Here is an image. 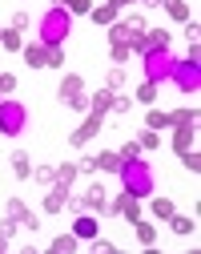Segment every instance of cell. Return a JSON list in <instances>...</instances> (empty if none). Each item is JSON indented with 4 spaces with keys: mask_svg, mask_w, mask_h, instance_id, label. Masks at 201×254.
<instances>
[{
    "mask_svg": "<svg viewBox=\"0 0 201 254\" xmlns=\"http://www.w3.org/2000/svg\"><path fill=\"white\" fill-rule=\"evenodd\" d=\"M121 190H129L133 198H153L157 190V178H153V166L145 162V157H129V162H121Z\"/></svg>",
    "mask_w": 201,
    "mask_h": 254,
    "instance_id": "obj_1",
    "label": "cell"
},
{
    "mask_svg": "<svg viewBox=\"0 0 201 254\" xmlns=\"http://www.w3.org/2000/svg\"><path fill=\"white\" fill-rule=\"evenodd\" d=\"M69 28H73V16L64 12L60 4H52L41 16V45H60L64 37H69Z\"/></svg>",
    "mask_w": 201,
    "mask_h": 254,
    "instance_id": "obj_2",
    "label": "cell"
},
{
    "mask_svg": "<svg viewBox=\"0 0 201 254\" xmlns=\"http://www.w3.org/2000/svg\"><path fill=\"white\" fill-rule=\"evenodd\" d=\"M141 65H145V81L161 85V81H169L173 57H169V49H145V53H141Z\"/></svg>",
    "mask_w": 201,
    "mask_h": 254,
    "instance_id": "obj_3",
    "label": "cell"
},
{
    "mask_svg": "<svg viewBox=\"0 0 201 254\" xmlns=\"http://www.w3.org/2000/svg\"><path fill=\"white\" fill-rule=\"evenodd\" d=\"M56 97L69 105V109H77V113H89V93H85V77H77V73H69V77H60V93Z\"/></svg>",
    "mask_w": 201,
    "mask_h": 254,
    "instance_id": "obj_4",
    "label": "cell"
},
{
    "mask_svg": "<svg viewBox=\"0 0 201 254\" xmlns=\"http://www.w3.org/2000/svg\"><path fill=\"white\" fill-rule=\"evenodd\" d=\"M169 81L181 89V93H197L201 89V61H173V69H169Z\"/></svg>",
    "mask_w": 201,
    "mask_h": 254,
    "instance_id": "obj_5",
    "label": "cell"
},
{
    "mask_svg": "<svg viewBox=\"0 0 201 254\" xmlns=\"http://www.w3.org/2000/svg\"><path fill=\"white\" fill-rule=\"evenodd\" d=\"M24 125H28V109L20 101H0V133L16 137V133H24Z\"/></svg>",
    "mask_w": 201,
    "mask_h": 254,
    "instance_id": "obj_6",
    "label": "cell"
},
{
    "mask_svg": "<svg viewBox=\"0 0 201 254\" xmlns=\"http://www.w3.org/2000/svg\"><path fill=\"white\" fill-rule=\"evenodd\" d=\"M4 214H8L12 222H16V230H28V234H32V230L41 226V222H37V214H32V210H28V206H24L20 198H8V206H4Z\"/></svg>",
    "mask_w": 201,
    "mask_h": 254,
    "instance_id": "obj_7",
    "label": "cell"
},
{
    "mask_svg": "<svg viewBox=\"0 0 201 254\" xmlns=\"http://www.w3.org/2000/svg\"><path fill=\"white\" fill-rule=\"evenodd\" d=\"M105 214H121V218H129V222H137V218H141V198H133L129 190H121V194L109 202Z\"/></svg>",
    "mask_w": 201,
    "mask_h": 254,
    "instance_id": "obj_8",
    "label": "cell"
},
{
    "mask_svg": "<svg viewBox=\"0 0 201 254\" xmlns=\"http://www.w3.org/2000/svg\"><path fill=\"white\" fill-rule=\"evenodd\" d=\"M81 210H89V214H105V210H109V194H105V186L89 182V190L81 194Z\"/></svg>",
    "mask_w": 201,
    "mask_h": 254,
    "instance_id": "obj_9",
    "label": "cell"
},
{
    "mask_svg": "<svg viewBox=\"0 0 201 254\" xmlns=\"http://www.w3.org/2000/svg\"><path fill=\"white\" fill-rule=\"evenodd\" d=\"M97 133H100V113H89V117H85V121L77 125V129L69 133V141H73V145L81 149V145H89V141H93Z\"/></svg>",
    "mask_w": 201,
    "mask_h": 254,
    "instance_id": "obj_10",
    "label": "cell"
},
{
    "mask_svg": "<svg viewBox=\"0 0 201 254\" xmlns=\"http://www.w3.org/2000/svg\"><path fill=\"white\" fill-rule=\"evenodd\" d=\"M69 202H73V198H69V186L52 182V186H49V194H45V214H60Z\"/></svg>",
    "mask_w": 201,
    "mask_h": 254,
    "instance_id": "obj_11",
    "label": "cell"
},
{
    "mask_svg": "<svg viewBox=\"0 0 201 254\" xmlns=\"http://www.w3.org/2000/svg\"><path fill=\"white\" fill-rule=\"evenodd\" d=\"M73 234H77L81 242H93V238L100 234V226H97V214L81 210V214H77V222H73Z\"/></svg>",
    "mask_w": 201,
    "mask_h": 254,
    "instance_id": "obj_12",
    "label": "cell"
},
{
    "mask_svg": "<svg viewBox=\"0 0 201 254\" xmlns=\"http://www.w3.org/2000/svg\"><path fill=\"white\" fill-rule=\"evenodd\" d=\"M20 53H24V61H28V69H45V65H49V45H41V41L24 45Z\"/></svg>",
    "mask_w": 201,
    "mask_h": 254,
    "instance_id": "obj_13",
    "label": "cell"
},
{
    "mask_svg": "<svg viewBox=\"0 0 201 254\" xmlns=\"http://www.w3.org/2000/svg\"><path fill=\"white\" fill-rule=\"evenodd\" d=\"M113 97H117V93L105 85V89H97L93 93V97H89V113H100V117H105L109 109H113Z\"/></svg>",
    "mask_w": 201,
    "mask_h": 254,
    "instance_id": "obj_14",
    "label": "cell"
},
{
    "mask_svg": "<svg viewBox=\"0 0 201 254\" xmlns=\"http://www.w3.org/2000/svg\"><path fill=\"white\" fill-rule=\"evenodd\" d=\"M77 246H81V238H77V234L69 230V234H56V238H52V246H49V254H73Z\"/></svg>",
    "mask_w": 201,
    "mask_h": 254,
    "instance_id": "obj_15",
    "label": "cell"
},
{
    "mask_svg": "<svg viewBox=\"0 0 201 254\" xmlns=\"http://www.w3.org/2000/svg\"><path fill=\"white\" fill-rule=\"evenodd\" d=\"M12 174H16L20 182H28V178H32V162H28V153H24V149H16V153H12Z\"/></svg>",
    "mask_w": 201,
    "mask_h": 254,
    "instance_id": "obj_16",
    "label": "cell"
},
{
    "mask_svg": "<svg viewBox=\"0 0 201 254\" xmlns=\"http://www.w3.org/2000/svg\"><path fill=\"white\" fill-rule=\"evenodd\" d=\"M97 170H105V174H117V170H121V153H117V149H105V153H97Z\"/></svg>",
    "mask_w": 201,
    "mask_h": 254,
    "instance_id": "obj_17",
    "label": "cell"
},
{
    "mask_svg": "<svg viewBox=\"0 0 201 254\" xmlns=\"http://www.w3.org/2000/svg\"><path fill=\"white\" fill-rule=\"evenodd\" d=\"M133 230H137V238H141V246H153L157 242V222H133Z\"/></svg>",
    "mask_w": 201,
    "mask_h": 254,
    "instance_id": "obj_18",
    "label": "cell"
},
{
    "mask_svg": "<svg viewBox=\"0 0 201 254\" xmlns=\"http://www.w3.org/2000/svg\"><path fill=\"white\" fill-rule=\"evenodd\" d=\"M169 125H197V109L193 105H177L169 113Z\"/></svg>",
    "mask_w": 201,
    "mask_h": 254,
    "instance_id": "obj_19",
    "label": "cell"
},
{
    "mask_svg": "<svg viewBox=\"0 0 201 254\" xmlns=\"http://www.w3.org/2000/svg\"><path fill=\"white\" fill-rule=\"evenodd\" d=\"M169 230H173V234H181V238H185V234H193V230H197V222H193V218H185V214H177V210H173V218H169Z\"/></svg>",
    "mask_w": 201,
    "mask_h": 254,
    "instance_id": "obj_20",
    "label": "cell"
},
{
    "mask_svg": "<svg viewBox=\"0 0 201 254\" xmlns=\"http://www.w3.org/2000/svg\"><path fill=\"white\" fill-rule=\"evenodd\" d=\"M0 49H4V53H20L24 49V37L16 33V28H4V33H0Z\"/></svg>",
    "mask_w": 201,
    "mask_h": 254,
    "instance_id": "obj_21",
    "label": "cell"
},
{
    "mask_svg": "<svg viewBox=\"0 0 201 254\" xmlns=\"http://www.w3.org/2000/svg\"><path fill=\"white\" fill-rule=\"evenodd\" d=\"M173 149H177V153L193 149V125H177V133H173Z\"/></svg>",
    "mask_w": 201,
    "mask_h": 254,
    "instance_id": "obj_22",
    "label": "cell"
},
{
    "mask_svg": "<svg viewBox=\"0 0 201 254\" xmlns=\"http://www.w3.org/2000/svg\"><path fill=\"white\" fill-rule=\"evenodd\" d=\"M161 8H165V12H169L173 20H181V24L189 20V4H185V0H161Z\"/></svg>",
    "mask_w": 201,
    "mask_h": 254,
    "instance_id": "obj_23",
    "label": "cell"
},
{
    "mask_svg": "<svg viewBox=\"0 0 201 254\" xmlns=\"http://www.w3.org/2000/svg\"><path fill=\"white\" fill-rule=\"evenodd\" d=\"M169 41H173V37L165 33V28H145V45H149V49H169Z\"/></svg>",
    "mask_w": 201,
    "mask_h": 254,
    "instance_id": "obj_24",
    "label": "cell"
},
{
    "mask_svg": "<svg viewBox=\"0 0 201 254\" xmlns=\"http://www.w3.org/2000/svg\"><path fill=\"white\" fill-rule=\"evenodd\" d=\"M93 24H100V28L117 24V8H113V4H100V8H93Z\"/></svg>",
    "mask_w": 201,
    "mask_h": 254,
    "instance_id": "obj_25",
    "label": "cell"
},
{
    "mask_svg": "<svg viewBox=\"0 0 201 254\" xmlns=\"http://www.w3.org/2000/svg\"><path fill=\"white\" fill-rule=\"evenodd\" d=\"M153 202V222H169L173 218V202L169 198H149Z\"/></svg>",
    "mask_w": 201,
    "mask_h": 254,
    "instance_id": "obj_26",
    "label": "cell"
},
{
    "mask_svg": "<svg viewBox=\"0 0 201 254\" xmlns=\"http://www.w3.org/2000/svg\"><path fill=\"white\" fill-rule=\"evenodd\" d=\"M77 174H81V170H77V162H60V166H56V182H60V186H73V182H77Z\"/></svg>",
    "mask_w": 201,
    "mask_h": 254,
    "instance_id": "obj_27",
    "label": "cell"
},
{
    "mask_svg": "<svg viewBox=\"0 0 201 254\" xmlns=\"http://www.w3.org/2000/svg\"><path fill=\"white\" fill-rule=\"evenodd\" d=\"M56 4H64V12H69V16H85V12H93V0H56Z\"/></svg>",
    "mask_w": 201,
    "mask_h": 254,
    "instance_id": "obj_28",
    "label": "cell"
},
{
    "mask_svg": "<svg viewBox=\"0 0 201 254\" xmlns=\"http://www.w3.org/2000/svg\"><path fill=\"white\" fill-rule=\"evenodd\" d=\"M145 129H169V113H161V109H149V117H145Z\"/></svg>",
    "mask_w": 201,
    "mask_h": 254,
    "instance_id": "obj_29",
    "label": "cell"
},
{
    "mask_svg": "<svg viewBox=\"0 0 201 254\" xmlns=\"http://www.w3.org/2000/svg\"><path fill=\"white\" fill-rule=\"evenodd\" d=\"M109 57H113V65H125L129 61V45L125 41H109Z\"/></svg>",
    "mask_w": 201,
    "mask_h": 254,
    "instance_id": "obj_30",
    "label": "cell"
},
{
    "mask_svg": "<svg viewBox=\"0 0 201 254\" xmlns=\"http://www.w3.org/2000/svg\"><path fill=\"white\" fill-rule=\"evenodd\" d=\"M137 145H141V153H145V149H157V145H161V133H157V129H145V133L137 137Z\"/></svg>",
    "mask_w": 201,
    "mask_h": 254,
    "instance_id": "obj_31",
    "label": "cell"
},
{
    "mask_svg": "<svg viewBox=\"0 0 201 254\" xmlns=\"http://www.w3.org/2000/svg\"><path fill=\"white\" fill-rule=\"evenodd\" d=\"M181 162H185L189 174H201V153H197V149H185V153H181Z\"/></svg>",
    "mask_w": 201,
    "mask_h": 254,
    "instance_id": "obj_32",
    "label": "cell"
},
{
    "mask_svg": "<svg viewBox=\"0 0 201 254\" xmlns=\"http://www.w3.org/2000/svg\"><path fill=\"white\" fill-rule=\"evenodd\" d=\"M45 69H64V49L60 45H49V65Z\"/></svg>",
    "mask_w": 201,
    "mask_h": 254,
    "instance_id": "obj_33",
    "label": "cell"
},
{
    "mask_svg": "<svg viewBox=\"0 0 201 254\" xmlns=\"http://www.w3.org/2000/svg\"><path fill=\"white\" fill-rule=\"evenodd\" d=\"M32 178L45 182V186H52V182H56V170H52V166H32Z\"/></svg>",
    "mask_w": 201,
    "mask_h": 254,
    "instance_id": "obj_34",
    "label": "cell"
},
{
    "mask_svg": "<svg viewBox=\"0 0 201 254\" xmlns=\"http://www.w3.org/2000/svg\"><path fill=\"white\" fill-rule=\"evenodd\" d=\"M109 89H113V93L125 89V65H113V69H109Z\"/></svg>",
    "mask_w": 201,
    "mask_h": 254,
    "instance_id": "obj_35",
    "label": "cell"
},
{
    "mask_svg": "<svg viewBox=\"0 0 201 254\" xmlns=\"http://www.w3.org/2000/svg\"><path fill=\"white\" fill-rule=\"evenodd\" d=\"M117 153H121V162H129V157H141V145H137V141H125Z\"/></svg>",
    "mask_w": 201,
    "mask_h": 254,
    "instance_id": "obj_36",
    "label": "cell"
},
{
    "mask_svg": "<svg viewBox=\"0 0 201 254\" xmlns=\"http://www.w3.org/2000/svg\"><path fill=\"white\" fill-rule=\"evenodd\" d=\"M137 101H157V85H153V81H145V85L137 89Z\"/></svg>",
    "mask_w": 201,
    "mask_h": 254,
    "instance_id": "obj_37",
    "label": "cell"
},
{
    "mask_svg": "<svg viewBox=\"0 0 201 254\" xmlns=\"http://www.w3.org/2000/svg\"><path fill=\"white\" fill-rule=\"evenodd\" d=\"M129 109H133V101H129V97H113V113H117V117H125Z\"/></svg>",
    "mask_w": 201,
    "mask_h": 254,
    "instance_id": "obj_38",
    "label": "cell"
},
{
    "mask_svg": "<svg viewBox=\"0 0 201 254\" xmlns=\"http://www.w3.org/2000/svg\"><path fill=\"white\" fill-rule=\"evenodd\" d=\"M16 89V77L12 73H0V93H12Z\"/></svg>",
    "mask_w": 201,
    "mask_h": 254,
    "instance_id": "obj_39",
    "label": "cell"
},
{
    "mask_svg": "<svg viewBox=\"0 0 201 254\" xmlns=\"http://www.w3.org/2000/svg\"><path fill=\"white\" fill-rule=\"evenodd\" d=\"M8 28H16V33H24V28H28V12H16V16H12V24H8Z\"/></svg>",
    "mask_w": 201,
    "mask_h": 254,
    "instance_id": "obj_40",
    "label": "cell"
},
{
    "mask_svg": "<svg viewBox=\"0 0 201 254\" xmlns=\"http://www.w3.org/2000/svg\"><path fill=\"white\" fill-rule=\"evenodd\" d=\"M0 234H4V238L12 242V234H16V222H12V218H4V222H0Z\"/></svg>",
    "mask_w": 201,
    "mask_h": 254,
    "instance_id": "obj_41",
    "label": "cell"
},
{
    "mask_svg": "<svg viewBox=\"0 0 201 254\" xmlns=\"http://www.w3.org/2000/svg\"><path fill=\"white\" fill-rule=\"evenodd\" d=\"M197 33H201V24L189 16V20H185V37H189V41H197Z\"/></svg>",
    "mask_w": 201,
    "mask_h": 254,
    "instance_id": "obj_42",
    "label": "cell"
},
{
    "mask_svg": "<svg viewBox=\"0 0 201 254\" xmlns=\"http://www.w3.org/2000/svg\"><path fill=\"white\" fill-rule=\"evenodd\" d=\"M93 246H97L100 254H117V246H113V242H105V238H93Z\"/></svg>",
    "mask_w": 201,
    "mask_h": 254,
    "instance_id": "obj_43",
    "label": "cell"
},
{
    "mask_svg": "<svg viewBox=\"0 0 201 254\" xmlns=\"http://www.w3.org/2000/svg\"><path fill=\"white\" fill-rule=\"evenodd\" d=\"M77 170H85V174H93V170H97V157H81V162H77Z\"/></svg>",
    "mask_w": 201,
    "mask_h": 254,
    "instance_id": "obj_44",
    "label": "cell"
},
{
    "mask_svg": "<svg viewBox=\"0 0 201 254\" xmlns=\"http://www.w3.org/2000/svg\"><path fill=\"white\" fill-rule=\"evenodd\" d=\"M109 4H113V8H117V12H121V8H125V4H137V0H109Z\"/></svg>",
    "mask_w": 201,
    "mask_h": 254,
    "instance_id": "obj_45",
    "label": "cell"
},
{
    "mask_svg": "<svg viewBox=\"0 0 201 254\" xmlns=\"http://www.w3.org/2000/svg\"><path fill=\"white\" fill-rule=\"evenodd\" d=\"M4 250H8V238H4V234H0V254H4Z\"/></svg>",
    "mask_w": 201,
    "mask_h": 254,
    "instance_id": "obj_46",
    "label": "cell"
}]
</instances>
